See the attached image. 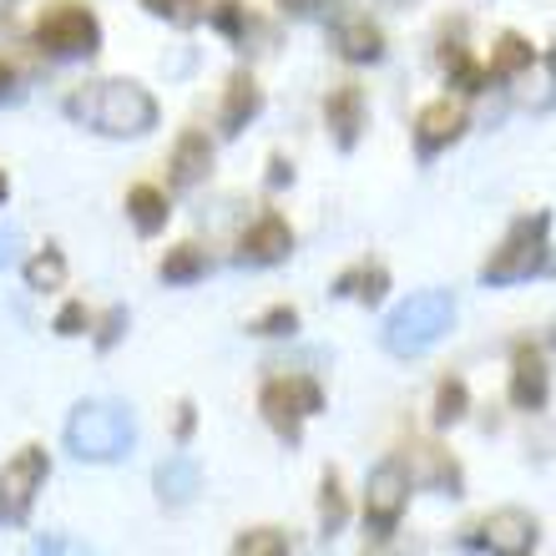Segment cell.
Masks as SVG:
<instances>
[{
    "instance_id": "1",
    "label": "cell",
    "mask_w": 556,
    "mask_h": 556,
    "mask_svg": "<svg viewBox=\"0 0 556 556\" xmlns=\"http://www.w3.org/2000/svg\"><path fill=\"white\" fill-rule=\"evenodd\" d=\"M66 112H72L81 127H91V132H102V137H117V142L122 137H147L157 127L152 91L137 87V81H122V76L72 91V97H66Z\"/></svg>"
},
{
    "instance_id": "2",
    "label": "cell",
    "mask_w": 556,
    "mask_h": 556,
    "mask_svg": "<svg viewBox=\"0 0 556 556\" xmlns=\"http://www.w3.org/2000/svg\"><path fill=\"white\" fill-rule=\"evenodd\" d=\"M132 445H137V420L127 405L91 400V405H76L72 420H66V451L76 460H122Z\"/></svg>"
},
{
    "instance_id": "3",
    "label": "cell",
    "mask_w": 556,
    "mask_h": 556,
    "mask_svg": "<svg viewBox=\"0 0 556 556\" xmlns=\"http://www.w3.org/2000/svg\"><path fill=\"white\" fill-rule=\"evenodd\" d=\"M455 324V299L445 289H425V293H410L405 304L384 319V350L400 354V359H415V354L435 350L445 329Z\"/></svg>"
},
{
    "instance_id": "4",
    "label": "cell",
    "mask_w": 556,
    "mask_h": 556,
    "mask_svg": "<svg viewBox=\"0 0 556 556\" xmlns=\"http://www.w3.org/2000/svg\"><path fill=\"white\" fill-rule=\"evenodd\" d=\"M552 213H531V218H516L511 233L501 238V249H491V258L481 264V283H521V278L542 274L552 264Z\"/></svg>"
},
{
    "instance_id": "5",
    "label": "cell",
    "mask_w": 556,
    "mask_h": 556,
    "mask_svg": "<svg viewBox=\"0 0 556 556\" xmlns=\"http://www.w3.org/2000/svg\"><path fill=\"white\" fill-rule=\"evenodd\" d=\"M36 46H41L51 61H81V56H97L102 51V21L87 11V5H56L36 21Z\"/></svg>"
},
{
    "instance_id": "6",
    "label": "cell",
    "mask_w": 556,
    "mask_h": 556,
    "mask_svg": "<svg viewBox=\"0 0 556 556\" xmlns=\"http://www.w3.org/2000/svg\"><path fill=\"white\" fill-rule=\"evenodd\" d=\"M258 410H264V420L274 425L278 435L289 440V445H299V435H304V420L324 410V390H319V380H308V375H283V380H268L264 384Z\"/></svg>"
},
{
    "instance_id": "7",
    "label": "cell",
    "mask_w": 556,
    "mask_h": 556,
    "mask_svg": "<svg viewBox=\"0 0 556 556\" xmlns=\"http://www.w3.org/2000/svg\"><path fill=\"white\" fill-rule=\"evenodd\" d=\"M51 476V460H46L41 445H26L15 451L5 466H0V521L5 527H26L30 506H36V491Z\"/></svg>"
},
{
    "instance_id": "8",
    "label": "cell",
    "mask_w": 556,
    "mask_h": 556,
    "mask_svg": "<svg viewBox=\"0 0 556 556\" xmlns=\"http://www.w3.org/2000/svg\"><path fill=\"white\" fill-rule=\"evenodd\" d=\"M405 506H410V466H405L400 455H390V460H380V466L369 470V485H365V527L384 542V536L400 527Z\"/></svg>"
},
{
    "instance_id": "9",
    "label": "cell",
    "mask_w": 556,
    "mask_h": 556,
    "mask_svg": "<svg viewBox=\"0 0 556 556\" xmlns=\"http://www.w3.org/2000/svg\"><path fill=\"white\" fill-rule=\"evenodd\" d=\"M289 253H293V228L278 213H264L249 233L238 238V264H249V268H274Z\"/></svg>"
},
{
    "instance_id": "10",
    "label": "cell",
    "mask_w": 556,
    "mask_h": 556,
    "mask_svg": "<svg viewBox=\"0 0 556 556\" xmlns=\"http://www.w3.org/2000/svg\"><path fill=\"white\" fill-rule=\"evenodd\" d=\"M536 542H542L536 521H531L527 511H516V506L485 516V527H481V546L491 556H531L536 552Z\"/></svg>"
},
{
    "instance_id": "11",
    "label": "cell",
    "mask_w": 556,
    "mask_h": 556,
    "mask_svg": "<svg viewBox=\"0 0 556 556\" xmlns=\"http://www.w3.org/2000/svg\"><path fill=\"white\" fill-rule=\"evenodd\" d=\"M460 132H466V112L445 97V102H430L415 117V147H420V157H435V152H445L451 142H460Z\"/></svg>"
},
{
    "instance_id": "12",
    "label": "cell",
    "mask_w": 556,
    "mask_h": 556,
    "mask_svg": "<svg viewBox=\"0 0 556 556\" xmlns=\"http://www.w3.org/2000/svg\"><path fill=\"white\" fill-rule=\"evenodd\" d=\"M546 395H552V369H546L542 350L521 344L511 359V405L516 410H542Z\"/></svg>"
},
{
    "instance_id": "13",
    "label": "cell",
    "mask_w": 556,
    "mask_h": 556,
    "mask_svg": "<svg viewBox=\"0 0 556 556\" xmlns=\"http://www.w3.org/2000/svg\"><path fill=\"white\" fill-rule=\"evenodd\" d=\"M324 122H329V137H334L339 152H354V147H359V132H365V91L334 87L329 102H324Z\"/></svg>"
},
{
    "instance_id": "14",
    "label": "cell",
    "mask_w": 556,
    "mask_h": 556,
    "mask_svg": "<svg viewBox=\"0 0 556 556\" xmlns=\"http://www.w3.org/2000/svg\"><path fill=\"white\" fill-rule=\"evenodd\" d=\"M258 112H264V87H258L249 72H233L228 76V91H223V106H218L223 137H238Z\"/></svg>"
},
{
    "instance_id": "15",
    "label": "cell",
    "mask_w": 556,
    "mask_h": 556,
    "mask_svg": "<svg viewBox=\"0 0 556 556\" xmlns=\"http://www.w3.org/2000/svg\"><path fill=\"white\" fill-rule=\"evenodd\" d=\"M334 46H339V56L354 61V66H375V61L384 56V30L375 26L369 15H339Z\"/></svg>"
},
{
    "instance_id": "16",
    "label": "cell",
    "mask_w": 556,
    "mask_h": 556,
    "mask_svg": "<svg viewBox=\"0 0 556 556\" xmlns=\"http://www.w3.org/2000/svg\"><path fill=\"white\" fill-rule=\"evenodd\" d=\"M213 173V142L203 132H182L173 147V188H198L203 177Z\"/></svg>"
},
{
    "instance_id": "17",
    "label": "cell",
    "mask_w": 556,
    "mask_h": 556,
    "mask_svg": "<svg viewBox=\"0 0 556 556\" xmlns=\"http://www.w3.org/2000/svg\"><path fill=\"white\" fill-rule=\"evenodd\" d=\"M157 496H162V506H188L192 496H198V485H203V476H198V466H192L188 455H167L157 466Z\"/></svg>"
},
{
    "instance_id": "18",
    "label": "cell",
    "mask_w": 556,
    "mask_h": 556,
    "mask_svg": "<svg viewBox=\"0 0 556 556\" xmlns=\"http://www.w3.org/2000/svg\"><path fill=\"white\" fill-rule=\"evenodd\" d=\"M127 218H132V228L142 238H157L162 228H167V218H173V207H167V192L157 188H132L127 192Z\"/></svg>"
},
{
    "instance_id": "19",
    "label": "cell",
    "mask_w": 556,
    "mask_h": 556,
    "mask_svg": "<svg viewBox=\"0 0 556 556\" xmlns=\"http://www.w3.org/2000/svg\"><path fill=\"white\" fill-rule=\"evenodd\" d=\"M527 66H531V41H527V36H516V30H506V36L491 46L485 81H511V76H521Z\"/></svg>"
},
{
    "instance_id": "20",
    "label": "cell",
    "mask_w": 556,
    "mask_h": 556,
    "mask_svg": "<svg viewBox=\"0 0 556 556\" xmlns=\"http://www.w3.org/2000/svg\"><path fill=\"white\" fill-rule=\"evenodd\" d=\"M440 66H445V76H451V87L460 91V97H481V91H485V66H476V61L466 56V46H460V41L440 46Z\"/></svg>"
},
{
    "instance_id": "21",
    "label": "cell",
    "mask_w": 556,
    "mask_h": 556,
    "mask_svg": "<svg viewBox=\"0 0 556 556\" xmlns=\"http://www.w3.org/2000/svg\"><path fill=\"white\" fill-rule=\"evenodd\" d=\"M157 274H162V283H198L207 274V253L198 243H177V249H167Z\"/></svg>"
},
{
    "instance_id": "22",
    "label": "cell",
    "mask_w": 556,
    "mask_h": 556,
    "mask_svg": "<svg viewBox=\"0 0 556 556\" xmlns=\"http://www.w3.org/2000/svg\"><path fill=\"white\" fill-rule=\"evenodd\" d=\"M384 289H390V274H384L380 264L354 268V274H344V278L334 283V293H350V299H359V304H380Z\"/></svg>"
},
{
    "instance_id": "23",
    "label": "cell",
    "mask_w": 556,
    "mask_h": 556,
    "mask_svg": "<svg viewBox=\"0 0 556 556\" xmlns=\"http://www.w3.org/2000/svg\"><path fill=\"white\" fill-rule=\"evenodd\" d=\"M61 283H66V258H61V249H41L36 258H26V289L56 293Z\"/></svg>"
},
{
    "instance_id": "24",
    "label": "cell",
    "mask_w": 556,
    "mask_h": 556,
    "mask_svg": "<svg viewBox=\"0 0 556 556\" xmlns=\"http://www.w3.org/2000/svg\"><path fill=\"white\" fill-rule=\"evenodd\" d=\"M319 521H324V536H339L344 521H350V501H344V485H339L334 470H329L319 485Z\"/></svg>"
},
{
    "instance_id": "25",
    "label": "cell",
    "mask_w": 556,
    "mask_h": 556,
    "mask_svg": "<svg viewBox=\"0 0 556 556\" xmlns=\"http://www.w3.org/2000/svg\"><path fill=\"white\" fill-rule=\"evenodd\" d=\"M425 460V476H430V485L435 491H445V496H460V466H455L445 451H435V445H415Z\"/></svg>"
},
{
    "instance_id": "26",
    "label": "cell",
    "mask_w": 556,
    "mask_h": 556,
    "mask_svg": "<svg viewBox=\"0 0 556 556\" xmlns=\"http://www.w3.org/2000/svg\"><path fill=\"white\" fill-rule=\"evenodd\" d=\"M142 11L167 21V26H177V30H192L203 21V0H142Z\"/></svg>"
},
{
    "instance_id": "27",
    "label": "cell",
    "mask_w": 556,
    "mask_h": 556,
    "mask_svg": "<svg viewBox=\"0 0 556 556\" xmlns=\"http://www.w3.org/2000/svg\"><path fill=\"white\" fill-rule=\"evenodd\" d=\"M470 410V390L466 380H440L435 390V425H460Z\"/></svg>"
},
{
    "instance_id": "28",
    "label": "cell",
    "mask_w": 556,
    "mask_h": 556,
    "mask_svg": "<svg viewBox=\"0 0 556 556\" xmlns=\"http://www.w3.org/2000/svg\"><path fill=\"white\" fill-rule=\"evenodd\" d=\"M233 556H293L289 552V536L274 527H258V531H243L233 542Z\"/></svg>"
},
{
    "instance_id": "29",
    "label": "cell",
    "mask_w": 556,
    "mask_h": 556,
    "mask_svg": "<svg viewBox=\"0 0 556 556\" xmlns=\"http://www.w3.org/2000/svg\"><path fill=\"white\" fill-rule=\"evenodd\" d=\"M249 329H253V334H264V339H283V334H293V329H299V308H293V304H274L268 314H258Z\"/></svg>"
},
{
    "instance_id": "30",
    "label": "cell",
    "mask_w": 556,
    "mask_h": 556,
    "mask_svg": "<svg viewBox=\"0 0 556 556\" xmlns=\"http://www.w3.org/2000/svg\"><path fill=\"white\" fill-rule=\"evenodd\" d=\"M207 21H213V26H218L228 41H249V11H243L238 0H218Z\"/></svg>"
},
{
    "instance_id": "31",
    "label": "cell",
    "mask_w": 556,
    "mask_h": 556,
    "mask_svg": "<svg viewBox=\"0 0 556 556\" xmlns=\"http://www.w3.org/2000/svg\"><path fill=\"white\" fill-rule=\"evenodd\" d=\"M87 324H91L87 304H66V308L56 314V324H51V329H56L61 339H76V334H87Z\"/></svg>"
},
{
    "instance_id": "32",
    "label": "cell",
    "mask_w": 556,
    "mask_h": 556,
    "mask_svg": "<svg viewBox=\"0 0 556 556\" xmlns=\"http://www.w3.org/2000/svg\"><path fill=\"white\" fill-rule=\"evenodd\" d=\"M278 11L293 15V21H314V15L334 11V0H278Z\"/></svg>"
},
{
    "instance_id": "33",
    "label": "cell",
    "mask_w": 556,
    "mask_h": 556,
    "mask_svg": "<svg viewBox=\"0 0 556 556\" xmlns=\"http://www.w3.org/2000/svg\"><path fill=\"white\" fill-rule=\"evenodd\" d=\"M122 324H127V308H112V314L102 319V329H97V350H112V344H117Z\"/></svg>"
},
{
    "instance_id": "34",
    "label": "cell",
    "mask_w": 556,
    "mask_h": 556,
    "mask_svg": "<svg viewBox=\"0 0 556 556\" xmlns=\"http://www.w3.org/2000/svg\"><path fill=\"white\" fill-rule=\"evenodd\" d=\"M21 97H26V87H21V72L0 61V102H21Z\"/></svg>"
},
{
    "instance_id": "35",
    "label": "cell",
    "mask_w": 556,
    "mask_h": 556,
    "mask_svg": "<svg viewBox=\"0 0 556 556\" xmlns=\"http://www.w3.org/2000/svg\"><path fill=\"white\" fill-rule=\"evenodd\" d=\"M36 556H97L87 542H41Z\"/></svg>"
},
{
    "instance_id": "36",
    "label": "cell",
    "mask_w": 556,
    "mask_h": 556,
    "mask_svg": "<svg viewBox=\"0 0 556 556\" xmlns=\"http://www.w3.org/2000/svg\"><path fill=\"white\" fill-rule=\"evenodd\" d=\"M293 182V162L289 157H274L268 162V188H289Z\"/></svg>"
},
{
    "instance_id": "37",
    "label": "cell",
    "mask_w": 556,
    "mask_h": 556,
    "mask_svg": "<svg viewBox=\"0 0 556 556\" xmlns=\"http://www.w3.org/2000/svg\"><path fill=\"white\" fill-rule=\"evenodd\" d=\"M192 425H198V415H192V405L182 400V405H177V440H192Z\"/></svg>"
},
{
    "instance_id": "38",
    "label": "cell",
    "mask_w": 556,
    "mask_h": 556,
    "mask_svg": "<svg viewBox=\"0 0 556 556\" xmlns=\"http://www.w3.org/2000/svg\"><path fill=\"white\" fill-rule=\"evenodd\" d=\"M15 258V233H0V264H11Z\"/></svg>"
},
{
    "instance_id": "39",
    "label": "cell",
    "mask_w": 556,
    "mask_h": 556,
    "mask_svg": "<svg viewBox=\"0 0 556 556\" xmlns=\"http://www.w3.org/2000/svg\"><path fill=\"white\" fill-rule=\"evenodd\" d=\"M5 198H11V182H5V173H0V207H5Z\"/></svg>"
},
{
    "instance_id": "40",
    "label": "cell",
    "mask_w": 556,
    "mask_h": 556,
    "mask_svg": "<svg viewBox=\"0 0 556 556\" xmlns=\"http://www.w3.org/2000/svg\"><path fill=\"white\" fill-rule=\"evenodd\" d=\"M552 72H556V46H552Z\"/></svg>"
},
{
    "instance_id": "41",
    "label": "cell",
    "mask_w": 556,
    "mask_h": 556,
    "mask_svg": "<svg viewBox=\"0 0 556 556\" xmlns=\"http://www.w3.org/2000/svg\"><path fill=\"white\" fill-rule=\"evenodd\" d=\"M552 344H556V334H552Z\"/></svg>"
}]
</instances>
